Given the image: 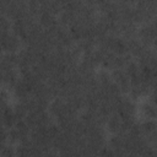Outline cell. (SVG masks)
Listing matches in <instances>:
<instances>
[{"instance_id":"obj_1","label":"cell","mask_w":157,"mask_h":157,"mask_svg":"<svg viewBox=\"0 0 157 157\" xmlns=\"http://www.w3.org/2000/svg\"><path fill=\"white\" fill-rule=\"evenodd\" d=\"M144 113L147 117V119H153L156 115V109H155V104L152 102H147L144 105Z\"/></svg>"},{"instance_id":"obj_2","label":"cell","mask_w":157,"mask_h":157,"mask_svg":"<svg viewBox=\"0 0 157 157\" xmlns=\"http://www.w3.org/2000/svg\"><path fill=\"white\" fill-rule=\"evenodd\" d=\"M1 157H15L16 156V148H13L11 145H4L1 152H0Z\"/></svg>"}]
</instances>
